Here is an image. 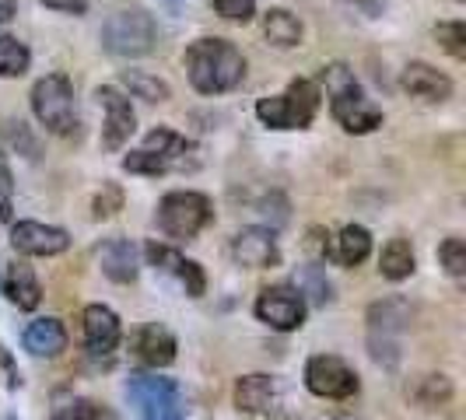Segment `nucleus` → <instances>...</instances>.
I'll return each instance as SVG.
<instances>
[{"label":"nucleus","instance_id":"1","mask_svg":"<svg viewBox=\"0 0 466 420\" xmlns=\"http://www.w3.org/2000/svg\"><path fill=\"white\" fill-rule=\"evenodd\" d=\"M182 67L200 95H224L242 84L246 57L228 39H197L182 57Z\"/></svg>","mask_w":466,"mask_h":420},{"label":"nucleus","instance_id":"2","mask_svg":"<svg viewBox=\"0 0 466 420\" xmlns=\"http://www.w3.org/2000/svg\"><path fill=\"white\" fill-rule=\"evenodd\" d=\"M320 99L323 92L316 88V81H291L285 95H270L256 102V116L270 127V130H305L316 112H320Z\"/></svg>","mask_w":466,"mask_h":420},{"label":"nucleus","instance_id":"3","mask_svg":"<svg viewBox=\"0 0 466 420\" xmlns=\"http://www.w3.org/2000/svg\"><path fill=\"white\" fill-rule=\"evenodd\" d=\"M32 112L36 119L57 137H67L77 127V105H74V84L67 74H46L32 88Z\"/></svg>","mask_w":466,"mask_h":420},{"label":"nucleus","instance_id":"4","mask_svg":"<svg viewBox=\"0 0 466 420\" xmlns=\"http://www.w3.org/2000/svg\"><path fill=\"white\" fill-rule=\"evenodd\" d=\"M154 18L141 11V7H130V11H116L109 14V22L102 25V46H106L112 57H123V60H134V57H147L154 49Z\"/></svg>","mask_w":466,"mask_h":420},{"label":"nucleus","instance_id":"5","mask_svg":"<svg viewBox=\"0 0 466 420\" xmlns=\"http://www.w3.org/2000/svg\"><path fill=\"white\" fill-rule=\"evenodd\" d=\"M211 221H215L211 200L204 193H193V189L165 193L158 204V224L172 239H197Z\"/></svg>","mask_w":466,"mask_h":420},{"label":"nucleus","instance_id":"6","mask_svg":"<svg viewBox=\"0 0 466 420\" xmlns=\"http://www.w3.org/2000/svg\"><path fill=\"white\" fill-rule=\"evenodd\" d=\"M127 396L141 407L144 420H182L180 385L158 375H130Z\"/></svg>","mask_w":466,"mask_h":420},{"label":"nucleus","instance_id":"7","mask_svg":"<svg viewBox=\"0 0 466 420\" xmlns=\"http://www.w3.org/2000/svg\"><path fill=\"white\" fill-rule=\"evenodd\" d=\"M305 385L323 399H351L358 392V375L333 354H316L305 364Z\"/></svg>","mask_w":466,"mask_h":420},{"label":"nucleus","instance_id":"8","mask_svg":"<svg viewBox=\"0 0 466 420\" xmlns=\"http://www.w3.org/2000/svg\"><path fill=\"white\" fill-rule=\"evenodd\" d=\"M256 319L267 322L270 329L277 333H295L302 322H305V298L291 287V284H277V287H267L259 298H256Z\"/></svg>","mask_w":466,"mask_h":420},{"label":"nucleus","instance_id":"9","mask_svg":"<svg viewBox=\"0 0 466 420\" xmlns=\"http://www.w3.org/2000/svg\"><path fill=\"white\" fill-rule=\"evenodd\" d=\"M95 99L106 109L102 147H106V151H119L127 140L134 137V130H137V112H134L130 99H127L119 88H112V84H102V88L95 92Z\"/></svg>","mask_w":466,"mask_h":420},{"label":"nucleus","instance_id":"10","mask_svg":"<svg viewBox=\"0 0 466 420\" xmlns=\"http://www.w3.org/2000/svg\"><path fill=\"white\" fill-rule=\"evenodd\" d=\"M330 112H333V119H337L347 134H358V137L382 127V109L365 99L361 84L340 92V95H333V99H330Z\"/></svg>","mask_w":466,"mask_h":420},{"label":"nucleus","instance_id":"11","mask_svg":"<svg viewBox=\"0 0 466 420\" xmlns=\"http://www.w3.org/2000/svg\"><path fill=\"white\" fill-rule=\"evenodd\" d=\"M11 245L22 256H60L67 252L71 235L57 224H42V221H18L11 228Z\"/></svg>","mask_w":466,"mask_h":420},{"label":"nucleus","instance_id":"12","mask_svg":"<svg viewBox=\"0 0 466 420\" xmlns=\"http://www.w3.org/2000/svg\"><path fill=\"white\" fill-rule=\"evenodd\" d=\"M232 256L235 263L250 267V270H267L281 263V249L274 239V228H242L232 239Z\"/></svg>","mask_w":466,"mask_h":420},{"label":"nucleus","instance_id":"13","mask_svg":"<svg viewBox=\"0 0 466 420\" xmlns=\"http://www.w3.org/2000/svg\"><path fill=\"white\" fill-rule=\"evenodd\" d=\"M400 84H403V92H410L414 99H425V102H445L453 95L449 74H442V70L425 64V60L407 64L403 74H400Z\"/></svg>","mask_w":466,"mask_h":420},{"label":"nucleus","instance_id":"14","mask_svg":"<svg viewBox=\"0 0 466 420\" xmlns=\"http://www.w3.org/2000/svg\"><path fill=\"white\" fill-rule=\"evenodd\" d=\"M84 344L92 354H112L119 344V315L112 312L109 305H88L84 315Z\"/></svg>","mask_w":466,"mask_h":420},{"label":"nucleus","instance_id":"15","mask_svg":"<svg viewBox=\"0 0 466 420\" xmlns=\"http://www.w3.org/2000/svg\"><path fill=\"white\" fill-rule=\"evenodd\" d=\"M0 291L7 294V302L22 312H36L39 302H42V287H39L36 274L25 267V263H7L4 267V277H0Z\"/></svg>","mask_w":466,"mask_h":420},{"label":"nucleus","instance_id":"16","mask_svg":"<svg viewBox=\"0 0 466 420\" xmlns=\"http://www.w3.org/2000/svg\"><path fill=\"white\" fill-rule=\"evenodd\" d=\"M99 267L112 284H134L137 280V245L130 239H109L99 249Z\"/></svg>","mask_w":466,"mask_h":420},{"label":"nucleus","instance_id":"17","mask_svg":"<svg viewBox=\"0 0 466 420\" xmlns=\"http://www.w3.org/2000/svg\"><path fill=\"white\" fill-rule=\"evenodd\" d=\"M137 354L147 368H169L176 361V337L165 326L147 322L137 333Z\"/></svg>","mask_w":466,"mask_h":420},{"label":"nucleus","instance_id":"18","mask_svg":"<svg viewBox=\"0 0 466 420\" xmlns=\"http://www.w3.org/2000/svg\"><path fill=\"white\" fill-rule=\"evenodd\" d=\"M414 319V309L407 298H382L375 305H368V333H386L400 337Z\"/></svg>","mask_w":466,"mask_h":420},{"label":"nucleus","instance_id":"19","mask_svg":"<svg viewBox=\"0 0 466 420\" xmlns=\"http://www.w3.org/2000/svg\"><path fill=\"white\" fill-rule=\"evenodd\" d=\"M25 350H32L36 357H57L67 350V329L60 319L46 315V319H36L29 322L25 329Z\"/></svg>","mask_w":466,"mask_h":420},{"label":"nucleus","instance_id":"20","mask_svg":"<svg viewBox=\"0 0 466 420\" xmlns=\"http://www.w3.org/2000/svg\"><path fill=\"white\" fill-rule=\"evenodd\" d=\"M274 399V379L270 375H242L235 382V410L239 414H259Z\"/></svg>","mask_w":466,"mask_h":420},{"label":"nucleus","instance_id":"21","mask_svg":"<svg viewBox=\"0 0 466 420\" xmlns=\"http://www.w3.org/2000/svg\"><path fill=\"white\" fill-rule=\"evenodd\" d=\"M263 35H267L270 46L291 49V46L302 42V18L291 14L287 7H270V11L263 14Z\"/></svg>","mask_w":466,"mask_h":420},{"label":"nucleus","instance_id":"22","mask_svg":"<svg viewBox=\"0 0 466 420\" xmlns=\"http://www.w3.org/2000/svg\"><path fill=\"white\" fill-rule=\"evenodd\" d=\"M414 267H418V256H414V245L407 242V239H390L386 249H382V256H379V274L386 280H407L414 274Z\"/></svg>","mask_w":466,"mask_h":420},{"label":"nucleus","instance_id":"23","mask_svg":"<svg viewBox=\"0 0 466 420\" xmlns=\"http://www.w3.org/2000/svg\"><path fill=\"white\" fill-rule=\"evenodd\" d=\"M295 291H298L302 298H309L316 309H326V305L333 302V284H330L323 267H316V263L298 267V274H295Z\"/></svg>","mask_w":466,"mask_h":420},{"label":"nucleus","instance_id":"24","mask_svg":"<svg viewBox=\"0 0 466 420\" xmlns=\"http://www.w3.org/2000/svg\"><path fill=\"white\" fill-rule=\"evenodd\" d=\"M119 84L134 95V99H144V102H169L172 99V88L169 81L147 74V70H123L119 74Z\"/></svg>","mask_w":466,"mask_h":420},{"label":"nucleus","instance_id":"25","mask_svg":"<svg viewBox=\"0 0 466 420\" xmlns=\"http://www.w3.org/2000/svg\"><path fill=\"white\" fill-rule=\"evenodd\" d=\"M368 252H372V235H368V228L347 224V228L337 235V259H340L344 267H358V263H365Z\"/></svg>","mask_w":466,"mask_h":420},{"label":"nucleus","instance_id":"26","mask_svg":"<svg viewBox=\"0 0 466 420\" xmlns=\"http://www.w3.org/2000/svg\"><path fill=\"white\" fill-rule=\"evenodd\" d=\"M32 64V53L22 39L0 35V77H22Z\"/></svg>","mask_w":466,"mask_h":420},{"label":"nucleus","instance_id":"27","mask_svg":"<svg viewBox=\"0 0 466 420\" xmlns=\"http://www.w3.org/2000/svg\"><path fill=\"white\" fill-rule=\"evenodd\" d=\"M123 169L130 175H165L172 172V165L162 158V154H154V151H130L127 158H123Z\"/></svg>","mask_w":466,"mask_h":420},{"label":"nucleus","instance_id":"28","mask_svg":"<svg viewBox=\"0 0 466 420\" xmlns=\"http://www.w3.org/2000/svg\"><path fill=\"white\" fill-rule=\"evenodd\" d=\"M418 399L425 407H445L453 399V379L449 375H425L418 385Z\"/></svg>","mask_w":466,"mask_h":420},{"label":"nucleus","instance_id":"29","mask_svg":"<svg viewBox=\"0 0 466 420\" xmlns=\"http://www.w3.org/2000/svg\"><path fill=\"white\" fill-rule=\"evenodd\" d=\"M435 39H438V46H442L449 57L466 60V25L463 22H442V25H435Z\"/></svg>","mask_w":466,"mask_h":420},{"label":"nucleus","instance_id":"30","mask_svg":"<svg viewBox=\"0 0 466 420\" xmlns=\"http://www.w3.org/2000/svg\"><path fill=\"white\" fill-rule=\"evenodd\" d=\"M438 263L449 277H463L466 274V242L463 239H445L438 245Z\"/></svg>","mask_w":466,"mask_h":420},{"label":"nucleus","instance_id":"31","mask_svg":"<svg viewBox=\"0 0 466 420\" xmlns=\"http://www.w3.org/2000/svg\"><path fill=\"white\" fill-rule=\"evenodd\" d=\"M368 354L375 364L382 368H396L400 364V340L386 337V333H368Z\"/></svg>","mask_w":466,"mask_h":420},{"label":"nucleus","instance_id":"32","mask_svg":"<svg viewBox=\"0 0 466 420\" xmlns=\"http://www.w3.org/2000/svg\"><path fill=\"white\" fill-rule=\"evenodd\" d=\"M53 420H112V417H109L99 403H92V399H71V403L57 407Z\"/></svg>","mask_w":466,"mask_h":420},{"label":"nucleus","instance_id":"33","mask_svg":"<svg viewBox=\"0 0 466 420\" xmlns=\"http://www.w3.org/2000/svg\"><path fill=\"white\" fill-rule=\"evenodd\" d=\"M147 263L154 267V270H162V274H176L182 263V256L172 249V245H162V242H147Z\"/></svg>","mask_w":466,"mask_h":420},{"label":"nucleus","instance_id":"34","mask_svg":"<svg viewBox=\"0 0 466 420\" xmlns=\"http://www.w3.org/2000/svg\"><path fill=\"white\" fill-rule=\"evenodd\" d=\"M116 210H123V189L112 186V182H102V189H99V197H95V204H92V214H95L99 221H106Z\"/></svg>","mask_w":466,"mask_h":420},{"label":"nucleus","instance_id":"35","mask_svg":"<svg viewBox=\"0 0 466 420\" xmlns=\"http://www.w3.org/2000/svg\"><path fill=\"white\" fill-rule=\"evenodd\" d=\"M176 274H180L182 287H186V294H189V298H200V294L207 291V277H204V267H200V263H193V259H182Z\"/></svg>","mask_w":466,"mask_h":420},{"label":"nucleus","instance_id":"36","mask_svg":"<svg viewBox=\"0 0 466 420\" xmlns=\"http://www.w3.org/2000/svg\"><path fill=\"white\" fill-rule=\"evenodd\" d=\"M215 11L221 18H228V22L246 25V22H252V14H256V0H215Z\"/></svg>","mask_w":466,"mask_h":420},{"label":"nucleus","instance_id":"37","mask_svg":"<svg viewBox=\"0 0 466 420\" xmlns=\"http://www.w3.org/2000/svg\"><path fill=\"white\" fill-rule=\"evenodd\" d=\"M259 214H263V217H267V221L277 228V224H285V221H287V200L274 193V197H267V200L259 204Z\"/></svg>","mask_w":466,"mask_h":420},{"label":"nucleus","instance_id":"38","mask_svg":"<svg viewBox=\"0 0 466 420\" xmlns=\"http://www.w3.org/2000/svg\"><path fill=\"white\" fill-rule=\"evenodd\" d=\"M7 137H11V144H14V147L22 144L29 158L36 154V144H32V137H29V130H25V123H7Z\"/></svg>","mask_w":466,"mask_h":420},{"label":"nucleus","instance_id":"39","mask_svg":"<svg viewBox=\"0 0 466 420\" xmlns=\"http://www.w3.org/2000/svg\"><path fill=\"white\" fill-rule=\"evenodd\" d=\"M340 4L355 7V11H361V14H368V18H379V14L386 11V0H340Z\"/></svg>","mask_w":466,"mask_h":420},{"label":"nucleus","instance_id":"40","mask_svg":"<svg viewBox=\"0 0 466 420\" xmlns=\"http://www.w3.org/2000/svg\"><path fill=\"white\" fill-rule=\"evenodd\" d=\"M42 4H46V7H53V11H71V14H84L92 0H42Z\"/></svg>","mask_w":466,"mask_h":420},{"label":"nucleus","instance_id":"41","mask_svg":"<svg viewBox=\"0 0 466 420\" xmlns=\"http://www.w3.org/2000/svg\"><path fill=\"white\" fill-rule=\"evenodd\" d=\"M14 11H18V0H0V25H7L14 18Z\"/></svg>","mask_w":466,"mask_h":420},{"label":"nucleus","instance_id":"42","mask_svg":"<svg viewBox=\"0 0 466 420\" xmlns=\"http://www.w3.org/2000/svg\"><path fill=\"white\" fill-rule=\"evenodd\" d=\"M11 197H7V193H0V224H7V221H11Z\"/></svg>","mask_w":466,"mask_h":420},{"label":"nucleus","instance_id":"43","mask_svg":"<svg viewBox=\"0 0 466 420\" xmlns=\"http://www.w3.org/2000/svg\"><path fill=\"white\" fill-rule=\"evenodd\" d=\"M11 189V169L4 165V154H0V193H7Z\"/></svg>","mask_w":466,"mask_h":420},{"label":"nucleus","instance_id":"44","mask_svg":"<svg viewBox=\"0 0 466 420\" xmlns=\"http://www.w3.org/2000/svg\"><path fill=\"white\" fill-rule=\"evenodd\" d=\"M4 420H14V417H4Z\"/></svg>","mask_w":466,"mask_h":420},{"label":"nucleus","instance_id":"45","mask_svg":"<svg viewBox=\"0 0 466 420\" xmlns=\"http://www.w3.org/2000/svg\"><path fill=\"white\" fill-rule=\"evenodd\" d=\"M344 420H355V417H344Z\"/></svg>","mask_w":466,"mask_h":420}]
</instances>
